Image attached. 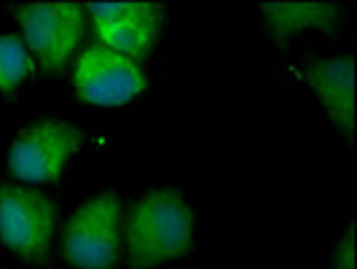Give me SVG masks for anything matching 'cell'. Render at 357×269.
<instances>
[{
  "label": "cell",
  "instance_id": "cell-1",
  "mask_svg": "<svg viewBox=\"0 0 357 269\" xmlns=\"http://www.w3.org/2000/svg\"><path fill=\"white\" fill-rule=\"evenodd\" d=\"M194 232L191 202L175 189H151L126 215V259L135 269L169 264L194 248Z\"/></svg>",
  "mask_w": 357,
  "mask_h": 269
},
{
  "label": "cell",
  "instance_id": "cell-2",
  "mask_svg": "<svg viewBox=\"0 0 357 269\" xmlns=\"http://www.w3.org/2000/svg\"><path fill=\"white\" fill-rule=\"evenodd\" d=\"M121 199L116 191H100L70 215L62 234V251L73 267L110 269L121 259Z\"/></svg>",
  "mask_w": 357,
  "mask_h": 269
},
{
  "label": "cell",
  "instance_id": "cell-3",
  "mask_svg": "<svg viewBox=\"0 0 357 269\" xmlns=\"http://www.w3.org/2000/svg\"><path fill=\"white\" fill-rule=\"evenodd\" d=\"M22 41L43 71H62L78 49L86 27V6L75 0L17 6Z\"/></svg>",
  "mask_w": 357,
  "mask_h": 269
},
{
  "label": "cell",
  "instance_id": "cell-4",
  "mask_svg": "<svg viewBox=\"0 0 357 269\" xmlns=\"http://www.w3.org/2000/svg\"><path fill=\"white\" fill-rule=\"evenodd\" d=\"M56 205L46 191L0 183V240L11 253L40 261L52 251Z\"/></svg>",
  "mask_w": 357,
  "mask_h": 269
},
{
  "label": "cell",
  "instance_id": "cell-5",
  "mask_svg": "<svg viewBox=\"0 0 357 269\" xmlns=\"http://www.w3.org/2000/svg\"><path fill=\"white\" fill-rule=\"evenodd\" d=\"M81 132L62 119H38L27 124L8 148V170L22 183L56 180L81 145Z\"/></svg>",
  "mask_w": 357,
  "mask_h": 269
},
{
  "label": "cell",
  "instance_id": "cell-6",
  "mask_svg": "<svg viewBox=\"0 0 357 269\" xmlns=\"http://www.w3.org/2000/svg\"><path fill=\"white\" fill-rule=\"evenodd\" d=\"M100 46L124 54L140 62L156 46L164 22V6L153 0H124V3H86Z\"/></svg>",
  "mask_w": 357,
  "mask_h": 269
},
{
  "label": "cell",
  "instance_id": "cell-7",
  "mask_svg": "<svg viewBox=\"0 0 357 269\" xmlns=\"http://www.w3.org/2000/svg\"><path fill=\"white\" fill-rule=\"evenodd\" d=\"M73 87L91 106L113 108L140 97L148 87V75L140 62L107 46L91 43L75 59Z\"/></svg>",
  "mask_w": 357,
  "mask_h": 269
},
{
  "label": "cell",
  "instance_id": "cell-8",
  "mask_svg": "<svg viewBox=\"0 0 357 269\" xmlns=\"http://www.w3.org/2000/svg\"><path fill=\"white\" fill-rule=\"evenodd\" d=\"M304 81L320 100L328 119L352 140L355 138V59L349 54L317 59L306 65Z\"/></svg>",
  "mask_w": 357,
  "mask_h": 269
},
{
  "label": "cell",
  "instance_id": "cell-9",
  "mask_svg": "<svg viewBox=\"0 0 357 269\" xmlns=\"http://www.w3.org/2000/svg\"><path fill=\"white\" fill-rule=\"evenodd\" d=\"M266 30L277 38H290L306 30H333L341 19V8L328 0L301 3H258Z\"/></svg>",
  "mask_w": 357,
  "mask_h": 269
},
{
  "label": "cell",
  "instance_id": "cell-10",
  "mask_svg": "<svg viewBox=\"0 0 357 269\" xmlns=\"http://www.w3.org/2000/svg\"><path fill=\"white\" fill-rule=\"evenodd\" d=\"M33 71V57L14 33L0 36V92L19 89Z\"/></svg>",
  "mask_w": 357,
  "mask_h": 269
},
{
  "label": "cell",
  "instance_id": "cell-11",
  "mask_svg": "<svg viewBox=\"0 0 357 269\" xmlns=\"http://www.w3.org/2000/svg\"><path fill=\"white\" fill-rule=\"evenodd\" d=\"M328 269H357V237H355V221L339 237L336 248L331 253V267Z\"/></svg>",
  "mask_w": 357,
  "mask_h": 269
}]
</instances>
